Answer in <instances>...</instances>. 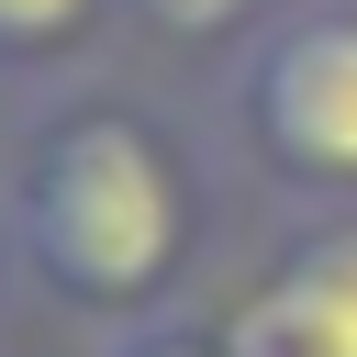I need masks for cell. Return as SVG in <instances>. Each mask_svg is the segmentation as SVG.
<instances>
[{"label":"cell","mask_w":357,"mask_h":357,"mask_svg":"<svg viewBox=\"0 0 357 357\" xmlns=\"http://www.w3.org/2000/svg\"><path fill=\"white\" fill-rule=\"evenodd\" d=\"M0 245L11 279H33L89 335L190 312L223 245V145H201L178 100L112 67L33 89L0 145Z\"/></svg>","instance_id":"1"},{"label":"cell","mask_w":357,"mask_h":357,"mask_svg":"<svg viewBox=\"0 0 357 357\" xmlns=\"http://www.w3.org/2000/svg\"><path fill=\"white\" fill-rule=\"evenodd\" d=\"M212 145L279 212H357V0H290L223 45Z\"/></svg>","instance_id":"2"},{"label":"cell","mask_w":357,"mask_h":357,"mask_svg":"<svg viewBox=\"0 0 357 357\" xmlns=\"http://www.w3.org/2000/svg\"><path fill=\"white\" fill-rule=\"evenodd\" d=\"M212 324L234 357H357V212H279Z\"/></svg>","instance_id":"3"},{"label":"cell","mask_w":357,"mask_h":357,"mask_svg":"<svg viewBox=\"0 0 357 357\" xmlns=\"http://www.w3.org/2000/svg\"><path fill=\"white\" fill-rule=\"evenodd\" d=\"M134 0H0V89H67L123 45Z\"/></svg>","instance_id":"4"},{"label":"cell","mask_w":357,"mask_h":357,"mask_svg":"<svg viewBox=\"0 0 357 357\" xmlns=\"http://www.w3.org/2000/svg\"><path fill=\"white\" fill-rule=\"evenodd\" d=\"M290 0H134L145 33H178V45H245L257 22H279Z\"/></svg>","instance_id":"5"},{"label":"cell","mask_w":357,"mask_h":357,"mask_svg":"<svg viewBox=\"0 0 357 357\" xmlns=\"http://www.w3.org/2000/svg\"><path fill=\"white\" fill-rule=\"evenodd\" d=\"M89 357H234L212 312H156V324H112Z\"/></svg>","instance_id":"6"},{"label":"cell","mask_w":357,"mask_h":357,"mask_svg":"<svg viewBox=\"0 0 357 357\" xmlns=\"http://www.w3.org/2000/svg\"><path fill=\"white\" fill-rule=\"evenodd\" d=\"M0 279H11V245H0Z\"/></svg>","instance_id":"7"}]
</instances>
